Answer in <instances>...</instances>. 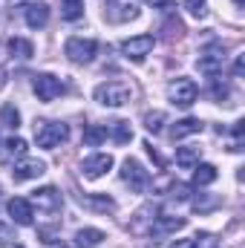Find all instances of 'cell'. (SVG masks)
Returning a JSON list of instances; mask_svg holds the SVG:
<instances>
[{
	"instance_id": "cell-4",
	"label": "cell",
	"mask_w": 245,
	"mask_h": 248,
	"mask_svg": "<svg viewBox=\"0 0 245 248\" xmlns=\"http://www.w3.org/2000/svg\"><path fill=\"white\" fill-rule=\"evenodd\" d=\"M63 52H66V58L72 63H90L95 58V52H98V44L92 38H69L63 44Z\"/></svg>"
},
{
	"instance_id": "cell-33",
	"label": "cell",
	"mask_w": 245,
	"mask_h": 248,
	"mask_svg": "<svg viewBox=\"0 0 245 248\" xmlns=\"http://www.w3.org/2000/svg\"><path fill=\"white\" fill-rule=\"evenodd\" d=\"M214 98H228V84L214 81Z\"/></svg>"
},
{
	"instance_id": "cell-18",
	"label": "cell",
	"mask_w": 245,
	"mask_h": 248,
	"mask_svg": "<svg viewBox=\"0 0 245 248\" xmlns=\"http://www.w3.org/2000/svg\"><path fill=\"white\" fill-rule=\"evenodd\" d=\"M199 156H202V150H199V147H193V144L176 147V165H179V168H184V170L196 168V165H199Z\"/></svg>"
},
{
	"instance_id": "cell-17",
	"label": "cell",
	"mask_w": 245,
	"mask_h": 248,
	"mask_svg": "<svg viewBox=\"0 0 245 248\" xmlns=\"http://www.w3.org/2000/svg\"><path fill=\"white\" fill-rule=\"evenodd\" d=\"M184 225H187L184 217H168V214H162V217H156L153 231H156V234H173V231H182Z\"/></svg>"
},
{
	"instance_id": "cell-10",
	"label": "cell",
	"mask_w": 245,
	"mask_h": 248,
	"mask_svg": "<svg viewBox=\"0 0 245 248\" xmlns=\"http://www.w3.org/2000/svg\"><path fill=\"white\" fill-rule=\"evenodd\" d=\"M41 173H46V165H44L41 159H29V156H23V159L12 168V179H15V182H29V179H38Z\"/></svg>"
},
{
	"instance_id": "cell-22",
	"label": "cell",
	"mask_w": 245,
	"mask_h": 248,
	"mask_svg": "<svg viewBox=\"0 0 245 248\" xmlns=\"http://www.w3.org/2000/svg\"><path fill=\"white\" fill-rule=\"evenodd\" d=\"M9 52H12L15 58H20V61H29V58L35 55V46H32V41L12 38V41H9Z\"/></svg>"
},
{
	"instance_id": "cell-39",
	"label": "cell",
	"mask_w": 245,
	"mask_h": 248,
	"mask_svg": "<svg viewBox=\"0 0 245 248\" xmlns=\"http://www.w3.org/2000/svg\"><path fill=\"white\" fill-rule=\"evenodd\" d=\"M234 3H237V6H243V0H234Z\"/></svg>"
},
{
	"instance_id": "cell-14",
	"label": "cell",
	"mask_w": 245,
	"mask_h": 248,
	"mask_svg": "<svg viewBox=\"0 0 245 248\" xmlns=\"http://www.w3.org/2000/svg\"><path fill=\"white\" fill-rule=\"evenodd\" d=\"M26 23L32 29H44L49 23V6L46 3H29L26 6Z\"/></svg>"
},
{
	"instance_id": "cell-37",
	"label": "cell",
	"mask_w": 245,
	"mask_h": 248,
	"mask_svg": "<svg viewBox=\"0 0 245 248\" xmlns=\"http://www.w3.org/2000/svg\"><path fill=\"white\" fill-rule=\"evenodd\" d=\"M52 248H78V246H72V243H52Z\"/></svg>"
},
{
	"instance_id": "cell-23",
	"label": "cell",
	"mask_w": 245,
	"mask_h": 248,
	"mask_svg": "<svg viewBox=\"0 0 245 248\" xmlns=\"http://www.w3.org/2000/svg\"><path fill=\"white\" fill-rule=\"evenodd\" d=\"M107 136H110V130L101 127V124H90V127H84V141H87L90 147H98L101 141H107Z\"/></svg>"
},
{
	"instance_id": "cell-8",
	"label": "cell",
	"mask_w": 245,
	"mask_h": 248,
	"mask_svg": "<svg viewBox=\"0 0 245 248\" xmlns=\"http://www.w3.org/2000/svg\"><path fill=\"white\" fill-rule=\"evenodd\" d=\"M32 202L38 205V211L49 219H55V214H61V193L55 187H41L32 193Z\"/></svg>"
},
{
	"instance_id": "cell-21",
	"label": "cell",
	"mask_w": 245,
	"mask_h": 248,
	"mask_svg": "<svg viewBox=\"0 0 245 248\" xmlns=\"http://www.w3.org/2000/svg\"><path fill=\"white\" fill-rule=\"evenodd\" d=\"M162 32H165L162 38H165L168 44H173V41H179V38L184 35V23L176 17V15H168V20L162 23Z\"/></svg>"
},
{
	"instance_id": "cell-29",
	"label": "cell",
	"mask_w": 245,
	"mask_h": 248,
	"mask_svg": "<svg viewBox=\"0 0 245 248\" xmlns=\"http://www.w3.org/2000/svg\"><path fill=\"white\" fill-rule=\"evenodd\" d=\"M184 9H187L193 17H205V15H208V0H184Z\"/></svg>"
},
{
	"instance_id": "cell-5",
	"label": "cell",
	"mask_w": 245,
	"mask_h": 248,
	"mask_svg": "<svg viewBox=\"0 0 245 248\" xmlns=\"http://www.w3.org/2000/svg\"><path fill=\"white\" fill-rule=\"evenodd\" d=\"M35 95L41 98V101H55V98H61L63 93H66V84H63L61 78H55V75H49V72H44V75H35Z\"/></svg>"
},
{
	"instance_id": "cell-6",
	"label": "cell",
	"mask_w": 245,
	"mask_h": 248,
	"mask_svg": "<svg viewBox=\"0 0 245 248\" xmlns=\"http://www.w3.org/2000/svg\"><path fill=\"white\" fill-rule=\"evenodd\" d=\"M122 179H124V185H130V190H136V193L147 190V185H150V173H147V170L141 168V162H136V159H124Z\"/></svg>"
},
{
	"instance_id": "cell-12",
	"label": "cell",
	"mask_w": 245,
	"mask_h": 248,
	"mask_svg": "<svg viewBox=\"0 0 245 248\" xmlns=\"http://www.w3.org/2000/svg\"><path fill=\"white\" fill-rule=\"evenodd\" d=\"M110 168H113V156H110V153H95V156L84 159L81 173H84L87 179H98V176H104Z\"/></svg>"
},
{
	"instance_id": "cell-36",
	"label": "cell",
	"mask_w": 245,
	"mask_h": 248,
	"mask_svg": "<svg viewBox=\"0 0 245 248\" xmlns=\"http://www.w3.org/2000/svg\"><path fill=\"white\" fill-rule=\"evenodd\" d=\"M147 3H156V6H165V9H170V0H147Z\"/></svg>"
},
{
	"instance_id": "cell-20",
	"label": "cell",
	"mask_w": 245,
	"mask_h": 248,
	"mask_svg": "<svg viewBox=\"0 0 245 248\" xmlns=\"http://www.w3.org/2000/svg\"><path fill=\"white\" fill-rule=\"evenodd\" d=\"M202 127H205V124L199 122V119H182V122H176L170 127V136H173V141H176V139H184V136L202 133Z\"/></svg>"
},
{
	"instance_id": "cell-11",
	"label": "cell",
	"mask_w": 245,
	"mask_h": 248,
	"mask_svg": "<svg viewBox=\"0 0 245 248\" xmlns=\"http://www.w3.org/2000/svg\"><path fill=\"white\" fill-rule=\"evenodd\" d=\"M104 17L110 20V23H124V20H133V17H138V9H136V3L130 0H107V9H104Z\"/></svg>"
},
{
	"instance_id": "cell-34",
	"label": "cell",
	"mask_w": 245,
	"mask_h": 248,
	"mask_svg": "<svg viewBox=\"0 0 245 248\" xmlns=\"http://www.w3.org/2000/svg\"><path fill=\"white\" fill-rule=\"evenodd\" d=\"M243 69H245V61H243V55H240V58H237V63H234V75L240 78V75H243Z\"/></svg>"
},
{
	"instance_id": "cell-19",
	"label": "cell",
	"mask_w": 245,
	"mask_h": 248,
	"mask_svg": "<svg viewBox=\"0 0 245 248\" xmlns=\"http://www.w3.org/2000/svg\"><path fill=\"white\" fill-rule=\"evenodd\" d=\"M101 243H104V231H98V228H81L75 234V246L78 248H95Z\"/></svg>"
},
{
	"instance_id": "cell-16",
	"label": "cell",
	"mask_w": 245,
	"mask_h": 248,
	"mask_svg": "<svg viewBox=\"0 0 245 248\" xmlns=\"http://www.w3.org/2000/svg\"><path fill=\"white\" fill-rule=\"evenodd\" d=\"M26 156V141L20 136H12L3 141V150H0V162H9V159H23Z\"/></svg>"
},
{
	"instance_id": "cell-30",
	"label": "cell",
	"mask_w": 245,
	"mask_h": 248,
	"mask_svg": "<svg viewBox=\"0 0 245 248\" xmlns=\"http://www.w3.org/2000/svg\"><path fill=\"white\" fill-rule=\"evenodd\" d=\"M193 248H219V240L214 234H199L193 237Z\"/></svg>"
},
{
	"instance_id": "cell-15",
	"label": "cell",
	"mask_w": 245,
	"mask_h": 248,
	"mask_svg": "<svg viewBox=\"0 0 245 248\" xmlns=\"http://www.w3.org/2000/svg\"><path fill=\"white\" fill-rule=\"evenodd\" d=\"M81 202H84L87 208L98 211V214H113V211H116V199L107 196V193H87V196H81Z\"/></svg>"
},
{
	"instance_id": "cell-31",
	"label": "cell",
	"mask_w": 245,
	"mask_h": 248,
	"mask_svg": "<svg viewBox=\"0 0 245 248\" xmlns=\"http://www.w3.org/2000/svg\"><path fill=\"white\" fill-rule=\"evenodd\" d=\"M12 243H15V231L6 222H0V246H12Z\"/></svg>"
},
{
	"instance_id": "cell-27",
	"label": "cell",
	"mask_w": 245,
	"mask_h": 248,
	"mask_svg": "<svg viewBox=\"0 0 245 248\" xmlns=\"http://www.w3.org/2000/svg\"><path fill=\"white\" fill-rule=\"evenodd\" d=\"M162 127H165V113H144V130L147 133H162Z\"/></svg>"
},
{
	"instance_id": "cell-32",
	"label": "cell",
	"mask_w": 245,
	"mask_h": 248,
	"mask_svg": "<svg viewBox=\"0 0 245 248\" xmlns=\"http://www.w3.org/2000/svg\"><path fill=\"white\" fill-rule=\"evenodd\" d=\"M170 193H173V199L184 202V199L190 196V187H187V185H173V190H170Z\"/></svg>"
},
{
	"instance_id": "cell-40",
	"label": "cell",
	"mask_w": 245,
	"mask_h": 248,
	"mask_svg": "<svg viewBox=\"0 0 245 248\" xmlns=\"http://www.w3.org/2000/svg\"><path fill=\"white\" fill-rule=\"evenodd\" d=\"M15 248H23V246H15Z\"/></svg>"
},
{
	"instance_id": "cell-2",
	"label": "cell",
	"mask_w": 245,
	"mask_h": 248,
	"mask_svg": "<svg viewBox=\"0 0 245 248\" xmlns=\"http://www.w3.org/2000/svg\"><path fill=\"white\" fill-rule=\"evenodd\" d=\"M130 98H133V90L124 81H104L95 87V101L104 107H124Z\"/></svg>"
},
{
	"instance_id": "cell-38",
	"label": "cell",
	"mask_w": 245,
	"mask_h": 248,
	"mask_svg": "<svg viewBox=\"0 0 245 248\" xmlns=\"http://www.w3.org/2000/svg\"><path fill=\"white\" fill-rule=\"evenodd\" d=\"M3 84H6V72L0 69V87H3Z\"/></svg>"
},
{
	"instance_id": "cell-3",
	"label": "cell",
	"mask_w": 245,
	"mask_h": 248,
	"mask_svg": "<svg viewBox=\"0 0 245 248\" xmlns=\"http://www.w3.org/2000/svg\"><path fill=\"white\" fill-rule=\"evenodd\" d=\"M225 49H222V44H211V46H205L202 52H199V58H196V66H199V72L202 75H219L222 69H225Z\"/></svg>"
},
{
	"instance_id": "cell-13",
	"label": "cell",
	"mask_w": 245,
	"mask_h": 248,
	"mask_svg": "<svg viewBox=\"0 0 245 248\" xmlns=\"http://www.w3.org/2000/svg\"><path fill=\"white\" fill-rule=\"evenodd\" d=\"M9 214L15 217V222H17V225H32V219H35L32 202H29V199H23V196L9 199Z\"/></svg>"
},
{
	"instance_id": "cell-28",
	"label": "cell",
	"mask_w": 245,
	"mask_h": 248,
	"mask_svg": "<svg viewBox=\"0 0 245 248\" xmlns=\"http://www.w3.org/2000/svg\"><path fill=\"white\" fill-rule=\"evenodd\" d=\"M113 139H116L119 144H127V141L133 139V127H130V122H113Z\"/></svg>"
},
{
	"instance_id": "cell-26",
	"label": "cell",
	"mask_w": 245,
	"mask_h": 248,
	"mask_svg": "<svg viewBox=\"0 0 245 248\" xmlns=\"http://www.w3.org/2000/svg\"><path fill=\"white\" fill-rule=\"evenodd\" d=\"M0 124H3V127H12V130L20 127V113H17L15 104H3V107H0Z\"/></svg>"
},
{
	"instance_id": "cell-1",
	"label": "cell",
	"mask_w": 245,
	"mask_h": 248,
	"mask_svg": "<svg viewBox=\"0 0 245 248\" xmlns=\"http://www.w3.org/2000/svg\"><path fill=\"white\" fill-rule=\"evenodd\" d=\"M69 139V127L63 122H35V141L44 150H55Z\"/></svg>"
},
{
	"instance_id": "cell-7",
	"label": "cell",
	"mask_w": 245,
	"mask_h": 248,
	"mask_svg": "<svg viewBox=\"0 0 245 248\" xmlns=\"http://www.w3.org/2000/svg\"><path fill=\"white\" fill-rule=\"evenodd\" d=\"M196 95H199V90H196V84H193L190 78H176V81L168 87V98H170L176 107H184V110L196 101Z\"/></svg>"
},
{
	"instance_id": "cell-25",
	"label": "cell",
	"mask_w": 245,
	"mask_h": 248,
	"mask_svg": "<svg viewBox=\"0 0 245 248\" xmlns=\"http://www.w3.org/2000/svg\"><path fill=\"white\" fill-rule=\"evenodd\" d=\"M61 17L63 20L84 17V0H61Z\"/></svg>"
},
{
	"instance_id": "cell-24",
	"label": "cell",
	"mask_w": 245,
	"mask_h": 248,
	"mask_svg": "<svg viewBox=\"0 0 245 248\" xmlns=\"http://www.w3.org/2000/svg\"><path fill=\"white\" fill-rule=\"evenodd\" d=\"M214 179H216V168H214V165H196V170H193V185L205 187V185H211Z\"/></svg>"
},
{
	"instance_id": "cell-9",
	"label": "cell",
	"mask_w": 245,
	"mask_h": 248,
	"mask_svg": "<svg viewBox=\"0 0 245 248\" xmlns=\"http://www.w3.org/2000/svg\"><path fill=\"white\" fill-rule=\"evenodd\" d=\"M153 35H136V38H127L122 44V52L130 58V61H144L153 49Z\"/></svg>"
},
{
	"instance_id": "cell-35",
	"label": "cell",
	"mask_w": 245,
	"mask_h": 248,
	"mask_svg": "<svg viewBox=\"0 0 245 248\" xmlns=\"http://www.w3.org/2000/svg\"><path fill=\"white\" fill-rule=\"evenodd\" d=\"M170 248H193V240H176Z\"/></svg>"
}]
</instances>
